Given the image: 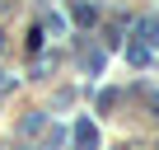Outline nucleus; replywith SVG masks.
Wrapping results in <instances>:
<instances>
[{"label":"nucleus","instance_id":"f03ea898","mask_svg":"<svg viewBox=\"0 0 159 150\" xmlns=\"http://www.w3.org/2000/svg\"><path fill=\"white\" fill-rule=\"evenodd\" d=\"M70 19H75V24H84V28H89V24L98 19V14H94V5H84V0H80V5L70 10Z\"/></svg>","mask_w":159,"mask_h":150},{"label":"nucleus","instance_id":"f257e3e1","mask_svg":"<svg viewBox=\"0 0 159 150\" xmlns=\"http://www.w3.org/2000/svg\"><path fill=\"white\" fill-rule=\"evenodd\" d=\"M70 136H75V145H80V150H98V127H94L89 117H80V122L70 127Z\"/></svg>","mask_w":159,"mask_h":150}]
</instances>
